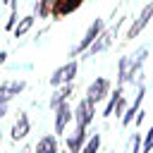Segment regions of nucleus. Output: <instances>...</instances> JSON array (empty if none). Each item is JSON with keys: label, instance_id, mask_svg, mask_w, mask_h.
I'll list each match as a JSON object with an SVG mask.
<instances>
[{"label": "nucleus", "instance_id": "nucleus-1", "mask_svg": "<svg viewBox=\"0 0 153 153\" xmlns=\"http://www.w3.org/2000/svg\"><path fill=\"white\" fill-rule=\"evenodd\" d=\"M146 55H148V48L141 45L134 55H124L120 57L117 62V86H124V84H141V67L146 62Z\"/></svg>", "mask_w": 153, "mask_h": 153}, {"label": "nucleus", "instance_id": "nucleus-2", "mask_svg": "<svg viewBox=\"0 0 153 153\" xmlns=\"http://www.w3.org/2000/svg\"><path fill=\"white\" fill-rule=\"evenodd\" d=\"M124 24V19H120L115 26H110V29H103L100 31V36L86 48V53H84V57H93V55H98V53H105L112 43H115V36H117V29Z\"/></svg>", "mask_w": 153, "mask_h": 153}, {"label": "nucleus", "instance_id": "nucleus-3", "mask_svg": "<svg viewBox=\"0 0 153 153\" xmlns=\"http://www.w3.org/2000/svg\"><path fill=\"white\" fill-rule=\"evenodd\" d=\"M105 29V19H96V22H91V26L86 29V33H84V38L74 45V48H69V57H74V55H84L86 53V48L100 36V31Z\"/></svg>", "mask_w": 153, "mask_h": 153}, {"label": "nucleus", "instance_id": "nucleus-4", "mask_svg": "<svg viewBox=\"0 0 153 153\" xmlns=\"http://www.w3.org/2000/svg\"><path fill=\"white\" fill-rule=\"evenodd\" d=\"M76 69H79V65H76L74 60L65 62L62 67H57V69L50 74V86H65V84H72L74 76H76Z\"/></svg>", "mask_w": 153, "mask_h": 153}, {"label": "nucleus", "instance_id": "nucleus-5", "mask_svg": "<svg viewBox=\"0 0 153 153\" xmlns=\"http://www.w3.org/2000/svg\"><path fill=\"white\" fill-rule=\"evenodd\" d=\"M93 115H96V103H91L88 98H81V100L76 103V110H74V122H76V127L88 129V124L93 122Z\"/></svg>", "mask_w": 153, "mask_h": 153}, {"label": "nucleus", "instance_id": "nucleus-6", "mask_svg": "<svg viewBox=\"0 0 153 153\" xmlns=\"http://www.w3.org/2000/svg\"><path fill=\"white\" fill-rule=\"evenodd\" d=\"M110 88H112V81L105 79V76H98L96 81H91V86L86 88V98L91 103H100L103 98L110 96Z\"/></svg>", "mask_w": 153, "mask_h": 153}, {"label": "nucleus", "instance_id": "nucleus-7", "mask_svg": "<svg viewBox=\"0 0 153 153\" xmlns=\"http://www.w3.org/2000/svg\"><path fill=\"white\" fill-rule=\"evenodd\" d=\"M53 112H55V134L60 136V134H65L67 124L74 120V108H72L69 103H62V105H57Z\"/></svg>", "mask_w": 153, "mask_h": 153}, {"label": "nucleus", "instance_id": "nucleus-8", "mask_svg": "<svg viewBox=\"0 0 153 153\" xmlns=\"http://www.w3.org/2000/svg\"><path fill=\"white\" fill-rule=\"evenodd\" d=\"M153 19V2H148L141 12H139V17H136V22L129 26V31H127V41H131V38H136L143 29H146V24Z\"/></svg>", "mask_w": 153, "mask_h": 153}, {"label": "nucleus", "instance_id": "nucleus-9", "mask_svg": "<svg viewBox=\"0 0 153 153\" xmlns=\"http://www.w3.org/2000/svg\"><path fill=\"white\" fill-rule=\"evenodd\" d=\"M24 88H26V81L24 79H7V81H2L0 84V103H10Z\"/></svg>", "mask_w": 153, "mask_h": 153}, {"label": "nucleus", "instance_id": "nucleus-10", "mask_svg": "<svg viewBox=\"0 0 153 153\" xmlns=\"http://www.w3.org/2000/svg\"><path fill=\"white\" fill-rule=\"evenodd\" d=\"M143 98H146V86L143 84H139V88H136V98H134V103L124 110V115H122V127H129L131 122H134V115L141 110V103H143Z\"/></svg>", "mask_w": 153, "mask_h": 153}, {"label": "nucleus", "instance_id": "nucleus-11", "mask_svg": "<svg viewBox=\"0 0 153 153\" xmlns=\"http://www.w3.org/2000/svg\"><path fill=\"white\" fill-rule=\"evenodd\" d=\"M29 131H31V120H29V115H26V112H19V115H17V120H14V124H12V131H10L12 141L26 139V136H29Z\"/></svg>", "mask_w": 153, "mask_h": 153}, {"label": "nucleus", "instance_id": "nucleus-12", "mask_svg": "<svg viewBox=\"0 0 153 153\" xmlns=\"http://www.w3.org/2000/svg\"><path fill=\"white\" fill-rule=\"evenodd\" d=\"M84 5V0H55L53 2V17H67V14H72L76 7H81Z\"/></svg>", "mask_w": 153, "mask_h": 153}, {"label": "nucleus", "instance_id": "nucleus-13", "mask_svg": "<svg viewBox=\"0 0 153 153\" xmlns=\"http://www.w3.org/2000/svg\"><path fill=\"white\" fill-rule=\"evenodd\" d=\"M72 93H74V86H72V84H65V86H55V93H53V96H50V100H48L50 110H55L57 105L67 103Z\"/></svg>", "mask_w": 153, "mask_h": 153}, {"label": "nucleus", "instance_id": "nucleus-14", "mask_svg": "<svg viewBox=\"0 0 153 153\" xmlns=\"http://www.w3.org/2000/svg\"><path fill=\"white\" fill-rule=\"evenodd\" d=\"M86 139H88L86 129H84V127H76V129H74V134H69V136H67V151H69V153H79V151L84 148Z\"/></svg>", "mask_w": 153, "mask_h": 153}, {"label": "nucleus", "instance_id": "nucleus-15", "mask_svg": "<svg viewBox=\"0 0 153 153\" xmlns=\"http://www.w3.org/2000/svg\"><path fill=\"white\" fill-rule=\"evenodd\" d=\"M33 153H57V136L55 134H43L36 141Z\"/></svg>", "mask_w": 153, "mask_h": 153}, {"label": "nucleus", "instance_id": "nucleus-16", "mask_svg": "<svg viewBox=\"0 0 153 153\" xmlns=\"http://www.w3.org/2000/svg\"><path fill=\"white\" fill-rule=\"evenodd\" d=\"M33 22H36V14H29V17H24V19H22V22H19V24L12 29L14 38H22V36H24V33H26V31L33 26Z\"/></svg>", "mask_w": 153, "mask_h": 153}, {"label": "nucleus", "instance_id": "nucleus-17", "mask_svg": "<svg viewBox=\"0 0 153 153\" xmlns=\"http://www.w3.org/2000/svg\"><path fill=\"white\" fill-rule=\"evenodd\" d=\"M124 93V86H115V93H110V100H108V105H105V110H103V117H110L112 115V110H115V103L120 100V96Z\"/></svg>", "mask_w": 153, "mask_h": 153}, {"label": "nucleus", "instance_id": "nucleus-18", "mask_svg": "<svg viewBox=\"0 0 153 153\" xmlns=\"http://www.w3.org/2000/svg\"><path fill=\"white\" fill-rule=\"evenodd\" d=\"M53 2L55 0H38L36 2V12H38V19H45L53 14Z\"/></svg>", "mask_w": 153, "mask_h": 153}, {"label": "nucleus", "instance_id": "nucleus-19", "mask_svg": "<svg viewBox=\"0 0 153 153\" xmlns=\"http://www.w3.org/2000/svg\"><path fill=\"white\" fill-rule=\"evenodd\" d=\"M98 148H100V134H93V136H88L86 146L79 153H98Z\"/></svg>", "mask_w": 153, "mask_h": 153}, {"label": "nucleus", "instance_id": "nucleus-20", "mask_svg": "<svg viewBox=\"0 0 153 153\" xmlns=\"http://www.w3.org/2000/svg\"><path fill=\"white\" fill-rule=\"evenodd\" d=\"M124 110H127V100H124V96H120V100L115 103V110H112V112H115V115H122Z\"/></svg>", "mask_w": 153, "mask_h": 153}, {"label": "nucleus", "instance_id": "nucleus-21", "mask_svg": "<svg viewBox=\"0 0 153 153\" xmlns=\"http://www.w3.org/2000/svg\"><path fill=\"white\" fill-rule=\"evenodd\" d=\"M5 112H7V103H0V120L5 117Z\"/></svg>", "mask_w": 153, "mask_h": 153}, {"label": "nucleus", "instance_id": "nucleus-22", "mask_svg": "<svg viewBox=\"0 0 153 153\" xmlns=\"http://www.w3.org/2000/svg\"><path fill=\"white\" fill-rule=\"evenodd\" d=\"M5 60H7V50H0V65H5Z\"/></svg>", "mask_w": 153, "mask_h": 153}, {"label": "nucleus", "instance_id": "nucleus-23", "mask_svg": "<svg viewBox=\"0 0 153 153\" xmlns=\"http://www.w3.org/2000/svg\"><path fill=\"white\" fill-rule=\"evenodd\" d=\"M19 153H31V148H22V151H19Z\"/></svg>", "mask_w": 153, "mask_h": 153}, {"label": "nucleus", "instance_id": "nucleus-24", "mask_svg": "<svg viewBox=\"0 0 153 153\" xmlns=\"http://www.w3.org/2000/svg\"><path fill=\"white\" fill-rule=\"evenodd\" d=\"M5 2H10V0H0V5H5Z\"/></svg>", "mask_w": 153, "mask_h": 153}, {"label": "nucleus", "instance_id": "nucleus-25", "mask_svg": "<svg viewBox=\"0 0 153 153\" xmlns=\"http://www.w3.org/2000/svg\"><path fill=\"white\" fill-rule=\"evenodd\" d=\"M148 131H153V124H151V129H148Z\"/></svg>", "mask_w": 153, "mask_h": 153}]
</instances>
